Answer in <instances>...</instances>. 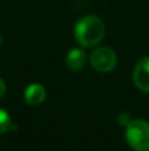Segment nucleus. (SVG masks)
I'll use <instances>...</instances> for the list:
<instances>
[{
	"instance_id": "1a4fd4ad",
	"label": "nucleus",
	"mask_w": 149,
	"mask_h": 151,
	"mask_svg": "<svg viewBox=\"0 0 149 151\" xmlns=\"http://www.w3.org/2000/svg\"><path fill=\"white\" fill-rule=\"evenodd\" d=\"M0 45H1V36H0Z\"/></svg>"
},
{
	"instance_id": "20e7f679",
	"label": "nucleus",
	"mask_w": 149,
	"mask_h": 151,
	"mask_svg": "<svg viewBox=\"0 0 149 151\" xmlns=\"http://www.w3.org/2000/svg\"><path fill=\"white\" fill-rule=\"evenodd\" d=\"M133 83L141 91L149 93V57H144L136 64L133 70Z\"/></svg>"
},
{
	"instance_id": "f257e3e1",
	"label": "nucleus",
	"mask_w": 149,
	"mask_h": 151,
	"mask_svg": "<svg viewBox=\"0 0 149 151\" xmlns=\"http://www.w3.org/2000/svg\"><path fill=\"white\" fill-rule=\"evenodd\" d=\"M106 35V27L96 16H83L77 21L74 27V36L77 41L84 48L95 47L103 40Z\"/></svg>"
},
{
	"instance_id": "423d86ee",
	"label": "nucleus",
	"mask_w": 149,
	"mask_h": 151,
	"mask_svg": "<svg viewBox=\"0 0 149 151\" xmlns=\"http://www.w3.org/2000/svg\"><path fill=\"white\" fill-rule=\"evenodd\" d=\"M25 101L29 105H40L45 101V97H46V91L45 88L40 83H32L28 88L25 89Z\"/></svg>"
},
{
	"instance_id": "6e6552de",
	"label": "nucleus",
	"mask_w": 149,
	"mask_h": 151,
	"mask_svg": "<svg viewBox=\"0 0 149 151\" xmlns=\"http://www.w3.org/2000/svg\"><path fill=\"white\" fill-rule=\"evenodd\" d=\"M5 90H7V86H5V82L3 81V78H0V98L5 94Z\"/></svg>"
},
{
	"instance_id": "f03ea898",
	"label": "nucleus",
	"mask_w": 149,
	"mask_h": 151,
	"mask_svg": "<svg viewBox=\"0 0 149 151\" xmlns=\"http://www.w3.org/2000/svg\"><path fill=\"white\" fill-rule=\"evenodd\" d=\"M126 139L132 150L149 151V122L143 119L128 122L126 129Z\"/></svg>"
},
{
	"instance_id": "0eeeda50",
	"label": "nucleus",
	"mask_w": 149,
	"mask_h": 151,
	"mask_svg": "<svg viewBox=\"0 0 149 151\" xmlns=\"http://www.w3.org/2000/svg\"><path fill=\"white\" fill-rule=\"evenodd\" d=\"M12 126V118L4 109H0V134H4Z\"/></svg>"
},
{
	"instance_id": "39448f33",
	"label": "nucleus",
	"mask_w": 149,
	"mask_h": 151,
	"mask_svg": "<svg viewBox=\"0 0 149 151\" xmlns=\"http://www.w3.org/2000/svg\"><path fill=\"white\" fill-rule=\"evenodd\" d=\"M86 64V53L81 48H74L66 56V65L70 70L78 72Z\"/></svg>"
},
{
	"instance_id": "7ed1b4c3",
	"label": "nucleus",
	"mask_w": 149,
	"mask_h": 151,
	"mask_svg": "<svg viewBox=\"0 0 149 151\" xmlns=\"http://www.w3.org/2000/svg\"><path fill=\"white\" fill-rule=\"evenodd\" d=\"M90 60H91L92 68L98 72H102V73L111 72L116 66V63H118L116 53L111 48H107V47L96 48L91 53V58Z\"/></svg>"
}]
</instances>
